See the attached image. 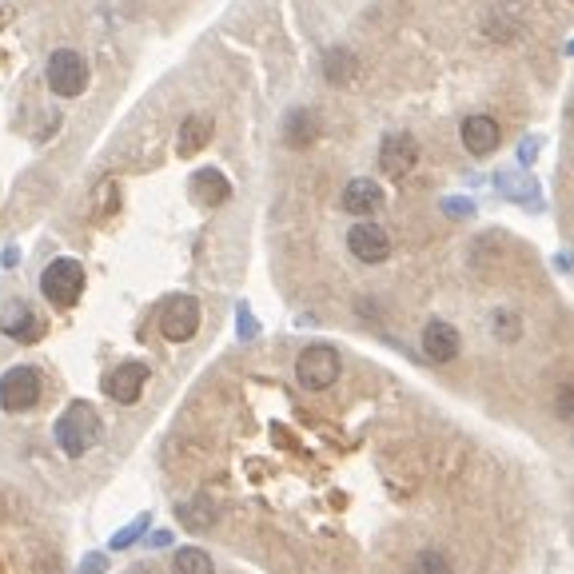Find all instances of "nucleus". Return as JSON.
Instances as JSON below:
<instances>
[{
  "label": "nucleus",
  "mask_w": 574,
  "mask_h": 574,
  "mask_svg": "<svg viewBox=\"0 0 574 574\" xmlns=\"http://www.w3.org/2000/svg\"><path fill=\"white\" fill-rule=\"evenodd\" d=\"M96 431H100V419H96V411H92L88 403H72V407L56 419V443H60V451L72 455V459H80V455L96 443Z\"/></svg>",
  "instance_id": "1"
},
{
  "label": "nucleus",
  "mask_w": 574,
  "mask_h": 574,
  "mask_svg": "<svg viewBox=\"0 0 574 574\" xmlns=\"http://www.w3.org/2000/svg\"><path fill=\"white\" fill-rule=\"evenodd\" d=\"M40 391H44V383H40V371H36V367H28V363L8 367V371L0 375V411H8V415L32 411V407L40 403Z\"/></svg>",
  "instance_id": "2"
},
{
  "label": "nucleus",
  "mask_w": 574,
  "mask_h": 574,
  "mask_svg": "<svg viewBox=\"0 0 574 574\" xmlns=\"http://www.w3.org/2000/svg\"><path fill=\"white\" fill-rule=\"evenodd\" d=\"M40 291H44V299L52 303V307H72L80 295H84V268L76 264V260H68V256H60V260H52L48 268H44V276H40Z\"/></svg>",
  "instance_id": "3"
},
{
  "label": "nucleus",
  "mask_w": 574,
  "mask_h": 574,
  "mask_svg": "<svg viewBox=\"0 0 574 574\" xmlns=\"http://www.w3.org/2000/svg\"><path fill=\"white\" fill-rule=\"evenodd\" d=\"M295 379H299L307 391H327V387L339 379V351L327 347V343L303 347L299 359H295Z\"/></svg>",
  "instance_id": "4"
},
{
  "label": "nucleus",
  "mask_w": 574,
  "mask_h": 574,
  "mask_svg": "<svg viewBox=\"0 0 574 574\" xmlns=\"http://www.w3.org/2000/svg\"><path fill=\"white\" fill-rule=\"evenodd\" d=\"M48 88L60 100H76L88 88V64H84V56L72 52V48H56L48 56Z\"/></svg>",
  "instance_id": "5"
},
{
  "label": "nucleus",
  "mask_w": 574,
  "mask_h": 574,
  "mask_svg": "<svg viewBox=\"0 0 574 574\" xmlns=\"http://www.w3.org/2000/svg\"><path fill=\"white\" fill-rule=\"evenodd\" d=\"M200 327V303L192 295H168L160 303V335L172 343H188Z\"/></svg>",
  "instance_id": "6"
},
{
  "label": "nucleus",
  "mask_w": 574,
  "mask_h": 574,
  "mask_svg": "<svg viewBox=\"0 0 574 574\" xmlns=\"http://www.w3.org/2000/svg\"><path fill=\"white\" fill-rule=\"evenodd\" d=\"M347 248H351V256L359 260V264H383L387 256H391V236L379 228V224H355L351 232H347Z\"/></svg>",
  "instance_id": "7"
},
{
  "label": "nucleus",
  "mask_w": 574,
  "mask_h": 574,
  "mask_svg": "<svg viewBox=\"0 0 574 574\" xmlns=\"http://www.w3.org/2000/svg\"><path fill=\"white\" fill-rule=\"evenodd\" d=\"M459 136H463V148H467L471 156H491V152L499 148V140H503V128H499V120H495V116L475 112V116H467V120H463Z\"/></svg>",
  "instance_id": "8"
},
{
  "label": "nucleus",
  "mask_w": 574,
  "mask_h": 574,
  "mask_svg": "<svg viewBox=\"0 0 574 574\" xmlns=\"http://www.w3.org/2000/svg\"><path fill=\"white\" fill-rule=\"evenodd\" d=\"M415 164H419V144H415L411 136L395 132V136H387V140L379 144V168H383L391 180H403Z\"/></svg>",
  "instance_id": "9"
},
{
  "label": "nucleus",
  "mask_w": 574,
  "mask_h": 574,
  "mask_svg": "<svg viewBox=\"0 0 574 574\" xmlns=\"http://www.w3.org/2000/svg\"><path fill=\"white\" fill-rule=\"evenodd\" d=\"M144 383H148V367L132 359V363H120V367L104 379V391H108L112 403L128 407V403H136V399L144 395Z\"/></svg>",
  "instance_id": "10"
},
{
  "label": "nucleus",
  "mask_w": 574,
  "mask_h": 574,
  "mask_svg": "<svg viewBox=\"0 0 574 574\" xmlns=\"http://www.w3.org/2000/svg\"><path fill=\"white\" fill-rule=\"evenodd\" d=\"M459 351H463V339H459V331L447 319H431L423 327V355L431 363H451Z\"/></svg>",
  "instance_id": "11"
},
{
  "label": "nucleus",
  "mask_w": 574,
  "mask_h": 574,
  "mask_svg": "<svg viewBox=\"0 0 574 574\" xmlns=\"http://www.w3.org/2000/svg\"><path fill=\"white\" fill-rule=\"evenodd\" d=\"M343 208H347L351 216H371V212L383 208V188H379L375 180H351V184L343 188Z\"/></svg>",
  "instance_id": "12"
},
{
  "label": "nucleus",
  "mask_w": 574,
  "mask_h": 574,
  "mask_svg": "<svg viewBox=\"0 0 574 574\" xmlns=\"http://www.w3.org/2000/svg\"><path fill=\"white\" fill-rule=\"evenodd\" d=\"M192 192H196L204 204H224V200L232 196V184L224 180V172H216V168H200V172L192 176Z\"/></svg>",
  "instance_id": "13"
},
{
  "label": "nucleus",
  "mask_w": 574,
  "mask_h": 574,
  "mask_svg": "<svg viewBox=\"0 0 574 574\" xmlns=\"http://www.w3.org/2000/svg\"><path fill=\"white\" fill-rule=\"evenodd\" d=\"M40 315L36 311H28V307H16L12 311V319H4V335H12V339H20V343H32V339H40Z\"/></svg>",
  "instance_id": "14"
},
{
  "label": "nucleus",
  "mask_w": 574,
  "mask_h": 574,
  "mask_svg": "<svg viewBox=\"0 0 574 574\" xmlns=\"http://www.w3.org/2000/svg\"><path fill=\"white\" fill-rule=\"evenodd\" d=\"M208 136H212V120H208V116H192V120L180 128V156L200 152V148L208 144Z\"/></svg>",
  "instance_id": "15"
},
{
  "label": "nucleus",
  "mask_w": 574,
  "mask_h": 574,
  "mask_svg": "<svg viewBox=\"0 0 574 574\" xmlns=\"http://www.w3.org/2000/svg\"><path fill=\"white\" fill-rule=\"evenodd\" d=\"M172 574H216V563L208 559V551L200 547H184L172 559Z\"/></svg>",
  "instance_id": "16"
},
{
  "label": "nucleus",
  "mask_w": 574,
  "mask_h": 574,
  "mask_svg": "<svg viewBox=\"0 0 574 574\" xmlns=\"http://www.w3.org/2000/svg\"><path fill=\"white\" fill-rule=\"evenodd\" d=\"M355 68H359V60H355L351 52H327V60H323V72H327L331 84L355 80Z\"/></svg>",
  "instance_id": "17"
},
{
  "label": "nucleus",
  "mask_w": 574,
  "mask_h": 574,
  "mask_svg": "<svg viewBox=\"0 0 574 574\" xmlns=\"http://www.w3.org/2000/svg\"><path fill=\"white\" fill-rule=\"evenodd\" d=\"M180 519H184L188 531H208V527L216 523V511H212L208 499H196V503H184V507H180Z\"/></svg>",
  "instance_id": "18"
},
{
  "label": "nucleus",
  "mask_w": 574,
  "mask_h": 574,
  "mask_svg": "<svg viewBox=\"0 0 574 574\" xmlns=\"http://www.w3.org/2000/svg\"><path fill=\"white\" fill-rule=\"evenodd\" d=\"M411 574H451V563L439 551H423V555H415Z\"/></svg>",
  "instance_id": "19"
},
{
  "label": "nucleus",
  "mask_w": 574,
  "mask_h": 574,
  "mask_svg": "<svg viewBox=\"0 0 574 574\" xmlns=\"http://www.w3.org/2000/svg\"><path fill=\"white\" fill-rule=\"evenodd\" d=\"M144 531H148V515H136V523H128L124 531H116V535H112V551H128Z\"/></svg>",
  "instance_id": "20"
},
{
  "label": "nucleus",
  "mask_w": 574,
  "mask_h": 574,
  "mask_svg": "<svg viewBox=\"0 0 574 574\" xmlns=\"http://www.w3.org/2000/svg\"><path fill=\"white\" fill-rule=\"evenodd\" d=\"M495 335L507 343V339H519V315L515 311H499L495 315Z\"/></svg>",
  "instance_id": "21"
},
{
  "label": "nucleus",
  "mask_w": 574,
  "mask_h": 574,
  "mask_svg": "<svg viewBox=\"0 0 574 574\" xmlns=\"http://www.w3.org/2000/svg\"><path fill=\"white\" fill-rule=\"evenodd\" d=\"M315 136V128L307 124V116H291V124H287V140L291 144H307Z\"/></svg>",
  "instance_id": "22"
},
{
  "label": "nucleus",
  "mask_w": 574,
  "mask_h": 574,
  "mask_svg": "<svg viewBox=\"0 0 574 574\" xmlns=\"http://www.w3.org/2000/svg\"><path fill=\"white\" fill-rule=\"evenodd\" d=\"M104 571H108V555H84V563H80L76 574H104Z\"/></svg>",
  "instance_id": "23"
},
{
  "label": "nucleus",
  "mask_w": 574,
  "mask_h": 574,
  "mask_svg": "<svg viewBox=\"0 0 574 574\" xmlns=\"http://www.w3.org/2000/svg\"><path fill=\"white\" fill-rule=\"evenodd\" d=\"M571 399H574V387L563 383V387H559V419H571Z\"/></svg>",
  "instance_id": "24"
},
{
  "label": "nucleus",
  "mask_w": 574,
  "mask_h": 574,
  "mask_svg": "<svg viewBox=\"0 0 574 574\" xmlns=\"http://www.w3.org/2000/svg\"><path fill=\"white\" fill-rule=\"evenodd\" d=\"M252 331H256L252 315H248V311H240V335H244V339H252Z\"/></svg>",
  "instance_id": "25"
},
{
  "label": "nucleus",
  "mask_w": 574,
  "mask_h": 574,
  "mask_svg": "<svg viewBox=\"0 0 574 574\" xmlns=\"http://www.w3.org/2000/svg\"><path fill=\"white\" fill-rule=\"evenodd\" d=\"M172 543V531H156L152 539H148V547H168Z\"/></svg>",
  "instance_id": "26"
}]
</instances>
